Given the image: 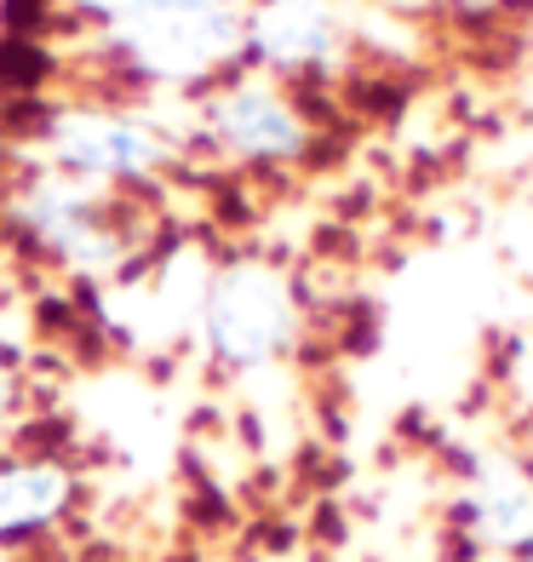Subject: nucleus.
Here are the masks:
<instances>
[{"instance_id": "20e7f679", "label": "nucleus", "mask_w": 533, "mask_h": 562, "mask_svg": "<svg viewBox=\"0 0 533 562\" xmlns=\"http://www.w3.org/2000/svg\"><path fill=\"white\" fill-rule=\"evenodd\" d=\"M58 505H64V476L58 471H7L0 476V533L53 517Z\"/></svg>"}, {"instance_id": "7ed1b4c3", "label": "nucleus", "mask_w": 533, "mask_h": 562, "mask_svg": "<svg viewBox=\"0 0 533 562\" xmlns=\"http://www.w3.org/2000/svg\"><path fill=\"white\" fill-rule=\"evenodd\" d=\"M218 126L236 149H247V156H287V149H298V138H304L293 110L270 92H236L230 104H224Z\"/></svg>"}, {"instance_id": "f257e3e1", "label": "nucleus", "mask_w": 533, "mask_h": 562, "mask_svg": "<svg viewBox=\"0 0 533 562\" xmlns=\"http://www.w3.org/2000/svg\"><path fill=\"white\" fill-rule=\"evenodd\" d=\"M293 304L282 276L270 270H230L207 299V334L230 362H264V356L287 339Z\"/></svg>"}, {"instance_id": "f03ea898", "label": "nucleus", "mask_w": 533, "mask_h": 562, "mask_svg": "<svg viewBox=\"0 0 533 562\" xmlns=\"http://www.w3.org/2000/svg\"><path fill=\"white\" fill-rule=\"evenodd\" d=\"M470 522L488 551H522L533 546V476L522 465H488L470 488Z\"/></svg>"}, {"instance_id": "39448f33", "label": "nucleus", "mask_w": 533, "mask_h": 562, "mask_svg": "<svg viewBox=\"0 0 533 562\" xmlns=\"http://www.w3.org/2000/svg\"><path fill=\"white\" fill-rule=\"evenodd\" d=\"M69 156L81 167H144L156 156V144L144 133H133V126H87V133L69 144Z\"/></svg>"}, {"instance_id": "423d86ee", "label": "nucleus", "mask_w": 533, "mask_h": 562, "mask_svg": "<svg viewBox=\"0 0 533 562\" xmlns=\"http://www.w3.org/2000/svg\"><path fill=\"white\" fill-rule=\"evenodd\" d=\"M0 402H7V373H0Z\"/></svg>"}]
</instances>
